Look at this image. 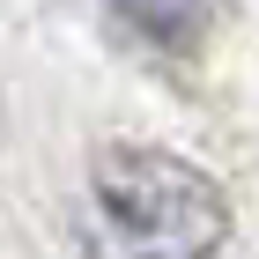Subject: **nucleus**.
I'll use <instances>...</instances> for the list:
<instances>
[{"label":"nucleus","mask_w":259,"mask_h":259,"mask_svg":"<svg viewBox=\"0 0 259 259\" xmlns=\"http://www.w3.org/2000/svg\"><path fill=\"white\" fill-rule=\"evenodd\" d=\"M222 237H230V193L200 163L134 141L97 148L81 215L89 259H215Z\"/></svg>","instance_id":"1"},{"label":"nucleus","mask_w":259,"mask_h":259,"mask_svg":"<svg viewBox=\"0 0 259 259\" xmlns=\"http://www.w3.org/2000/svg\"><path fill=\"white\" fill-rule=\"evenodd\" d=\"M119 15L134 22L148 45H170V52H193L215 22V0H119Z\"/></svg>","instance_id":"2"}]
</instances>
